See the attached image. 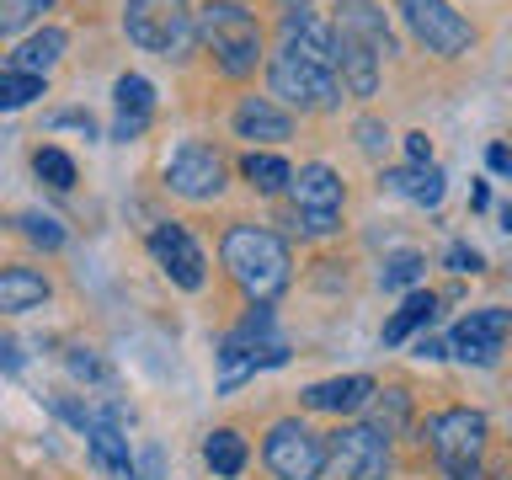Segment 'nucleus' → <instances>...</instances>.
Instances as JSON below:
<instances>
[{
    "instance_id": "f257e3e1",
    "label": "nucleus",
    "mask_w": 512,
    "mask_h": 480,
    "mask_svg": "<svg viewBox=\"0 0 512 480\" xmlns=\"http://www.w3.org/2000/svg\"><path fill=\"white\" fill-rule=\"evenodd\" d=\"M219 262L224 272L246 288L251 304H272L294 283V256H288V240L267 224H230L219 240Z\"/></svg>"
},
{
    "instance_id": "f03ea898",
    "label": "nucleus",
    "mask_w": 512,
    "mask_h": 480,
    "mask_svg": "<svg viewBox=\"0 0 512 480\" xmlns=\"http://www.w3.org/2000/svg\"><path fill=\"white\" fill-rule=\"evenodd\" d=\"M192 43L208 48V59H214V70L224 80H246L267 59L262 22L240 0H203V6H192Z\"/></svg>"
},
{
    "instance_id": "7ed1b4c3",
    "label": "nucleus",
    "mask_w": 512,
    "mask_h": 480,
    "mask_svg": "<svg viewBox=\"0 0 512 480\" xmlns=\"http://www.w3.org/2000/svg\"><path fill=\"white\" fill-rule=\"evenodd\" d=\"M486 438H491L486 411H470V406H448L438 416H427V427H422V443H432L448 480H491L486 464H480Z\"/></svg>"
},
{
    "instance_id": "20e7f679",
    "label": "nucleus",
    "mask_w": 512,
    "mask_h": 480,
    "mask_svg": "<svg viewBox=\"0 0 512 480\" xmlns=\"http://www.w3.org/2000/svg\"><path fill=\"white\" fill-rule=\"evenodd\" d=\"M288 347L272 336V304H251V315L219 342V390H235V384L256 379L262 368H283Z\"/></svg>"
},
{
    "instance_id": "39448f33",
    "label": "nucleus",
    "mask_w": 512,
    "mask_h": 480,
    "mask_svg": "<svg viewBox=\"0 0 512 480\" xmlns=\"http://www.w3.org/2000/svg\"><path fill=\"white\" fill-rule=\"evenodd\" d=\"M128 43L160 59L192 54V0H123Z\"/></svg>"
},
{
    "instance_id": "423d86ee",
    "label": "nucleus",
    "mask_w": 512,
    "mask_h": 480,
    "mask_svg": "<svg viewBox=\"0 0 512 480\" xmlns=\"http://www.w3.org/2000/svg\"><path fill=\"white\" fill-rule=\"evenodd\" d=\"M267 91H272V102L299 107V112H331L336 102H342L336 70H326V64H310V59H299V54H288V48L267 54Z\"/></svg>"
},
{
    "instance_id": "0eeeda50",
    "label": "nucleus",
    "mask_w": 512,
    "mask_h": 480,
    "mask_svg": "<svg viewBox=\"0 0 512 480\" xmlns=\"http://www.w3.org/2000/svg\"><path fill=\"white\" fill-rule=\"evenodd\" d=\"M395 11H400V22H406L411 38L438 59L470 54L475 38H480V32L470 27V16H459L448 0H395Z\"/></svg>"
},
{
    "instance_id": "6e6552de",
    "label": "nucleus",
    "mask_w": 512,
    "mask_h": 480,
    "mask_svg": "<svg viewBox=\"0 0 512 480\" xmlns=\"http://www.w3.org/2000/svg\"><path fill=\"white\" fill-rule=\"evenodd\" d=\"M262 459H267V470L278 480H320L326 475V438L310 432L299 416H283V422L267 427Z\"/></svg>"
},
{
    "instance_id": "1a4fd4ad",
    "label": "nucleus",
    "mask_w": 512,
    "mask_h": 480,
    "mask_svg": "<svg viewBox=\"0 0 512 480\" xmlns=\"http://www.w3.org/2000/svg\"><path fill=\"white\" fill-rule=\"evenodd\" d=\"M326 470L342 480H390V438L368 422H342L326 432Z\"/></svg>"
},
{
    "instance_id": "9d476101",
    "label": "nucleus",
    "mask_w": 512,
    "mask_h": 480,
    "mask_svg": "<svg viewBox=\"0 0 512 480\" xmlns=\"http://www.w3.org/2000/svg\"><path fill=\"white\" fill-rule=\"evenodd\" d=\"M507 331H512V315L502 304H480V310H470L448 331L443 352L459 363H475V368H496L502 363V347H507Z\"/></svg>"
},
{
    "instance_id": "9b49d317",
    "label": "nucleus",
    "mask_w": 512,
    "mask_h": 480,
    "mask_svg": "<svg viewBox=\"0 0 512 480\" xmlns=\"http://www.w3.org/2000/svg\"><path fill=\"white\" fill-rule=\"evenodd\" d=\"M166 187L187 203H214L224 192V155L203 139H182L166 160Z\"/></svg>"
},
{
    "instance_id": "f8f14e48",
    "label": "nucleus",
    "mask_w": 512,
    "mask_h": 480,
    "mask_svg": "<svg viewBox=\"0 0 512 480\" xmlns=\"http://www.w3.org/2000/svg\"><path fill=\"white\" fill-rule=\"evenodd\" d=\"M150 256H155V267L166 272V278H171L176 288H187V294H198V288L208 283L203 246L192 240L187 224H176V219L155 224V230H150Z\"/></svg>"
},
{
    "instance_id": "ddd939ff",
    "label": "nucleus",
    "mask_w": 512,
    "mask_h": 480,
    "mask_svg": "<svg viewBox=\"0 0 512 480\" xmlns=\"http://www.w3.org/2000/svg\"><path fill=\"white\" fill-rule=\"evenodd\" d=\"M331 32L342 43H358L363 54H374L379 64L395 54V32H390V16H384L379 0H336Z\"/></svg>"
},
{
    "instance_id": "4468645a",
    "label": "nucleus",
    "mask_w": 512,
    "mask_h": 480,
    "mask_svg": "<svg viewBox=\"0 0 512 480\" xmlns=\"http://www.w3.org/2000/svg\"><path fill=\"white\" fill-rule=\"evenodd\" d=\"M283 192L294 198V214H342V203H347L342 176H336L326 160H310V166H299L294 176H288Z\"/></svg>"
},
{
    "instance_id": "2eb2a0df",
    "label": "nucleus",
    "mask_w": 512,
    "mask_h": 480,
    "mask_svg": "<svg viewBox=\"0 0 512 480\" xmlns=\"http://www.w3.org/2000/svg\"><path fill=\"white\" fill-rule=\"evenodd\" d=\"M278 38H283L278 48H288V54H299V59H310V64H326V70H336V32H331V22H320L310 6L283 11Z\"/></svg>"
},
{
    "instance_id": "dca6fc26",
    "label": "nucleus",
    "mask_w": 512,
    "mask_h": 480,
    "mask_svg": "<svg viewBox=\"0 0 512 480\" xmlns=\"http://www.w3.org/2000/svg\"><path fill=\"white\" fill-rule=\"evenodd\" d=\"M379 384L368 374H336V379H320V384H304L299 400L304 411H320V416H358L368 400H374Z\"/></svg>"
},
{
    "instance_id": "f3484780",
    "label": "nucleus",
    "mask_w": 512,
    "mask_h": 480,
    "mask_svg": "<svg viewBox=\"0 0 512 480\" xmlns=\"http://www.w3.org/2000/svg\"><path fill=\"white\" fill-rule=\"evenodd\" d=\"M112 139H139L155 123V86L144 75H118L112 80Z\"/></svg>"
},
{
    "instance_id": "a211bd4d",
    "label": "nucleus",
    "mask_w": 512,
    "mask_h": 480,
    "mask_svg": "<svg viewBox=\"0 0 512 480\" xmlns=\"http://www.w3.org/2000/svg\"><path fill=\"white\" fill-rule=\"evenodd\" d=\"M64 48H70V32L64 27H43V32H32V38H22L11 48L6 59H0V70H16V75H38L48 80V70L64 59Z\"/></svg>"
},
{
    "instance_id": "6ab92c4d",
    "label": "nucleus",
    "mask_w": 512,
    "mask_h": 480,
    "mask_svg": "<svg viewBox=\"0 0 512 480\" xmlns=\"http://www.w3.org/2000/svg\"><path fill=\"white\" fill-rule=\"evenodd\" d=\"M230 123H235L240 139H262V144H278V139L294 134V118H288L272 96H240V107L230 112Z\"/></svg>"
},
{
    "instance_id": "aec40b11",
    "label": "nucleus",
    "mask_w": 512,
    "mask_h": 480,
    "mask_svg": "<svg viewBox=\"0 0 512 480\" xmlns=\"http://www.w3.org/2000/svg\"><path fill=\"white\" fill-rule=\"evenodd\" d=\"M384 192H395V198H406L416 208H438L448 192V176L432 160L427 166H395V171H384Z\"/></svg>"
},
{
    "instance_id": "412c9836",
    "label": "nucleus",
    "mask_w": 512,
    "mask_h": 480,
    "mask_svg": "<svg viewBox=\"0 0 512 480\" xmlns=\"http://www.w3.org/2000/svg\"><path fill=\"white\" fill-rule=\"evenodd\" d=\"M48 294H54V283L38 267H0V315H27L48 304Z\"/></svg>"
},
{
    "instance_id": "4be33fe9",
    "label": "nucleus",
    "mask_w": 512,
    "mask_h": 480,
    "mask_svg": "<svg viewBox=\"0 0 512 480\" xmlns=\"http://www.w3.org/2000/svg\"><path fill=\"white\" fill-rule=\"evenodd\" d=\"M86 448H91V464L112 480H134V454H128V438L123 427L112 422H91L86 427Z\"/></svg>"
},
{
    "instance_id": "5701e85b",
    "label": "nucleus",
    "mask_w": 512,
    "mask_h": 480,
    "mask_svg": "<svg viewBox=\"0 0 512 480\" xmlns=\"http://www.w3.org/2000/svg\"><path fill=\"white\" fill-rule=\"evenodd\" d=\"M432 315H438V294L432 288H416V294H406V304L384 320V347H400V342H411L422 326H432Z\"/></svg>"
},
{
    "instance_id": "b1692460",
    "label": "nucleus",
    "mask_w": 512,
    "mask_h": 480,
    "mask_svg": "<svg viewBox=\"0 0 512 480\" xmlns=\"http://www.w3.org/2000/svg\"><path fill=\"white\" fill-rule=\"evenodd\" d=\"M203 459H208V470H214L219 480H235L240 470H246L251 448H246V438H240L235 427H214L203 438Z\"/></svg>"
},
{
    "instance_id": "393cba45",
    "label": "nucleus",
    "mask_w": 512,
    "mask_h": 480,
    "mask_svg": "<svg viewBox=\"0 0 512 480\" xmlns=\"http://www.w3.org/2000/svg\"><path fill=\"white\" fill-rule=\"evenodd\" d=\"M240 176H246L262 198H278V192L288 187V176H294V166H288L283 155H272V150H246L240 155Z\"/></svg>"
},
{
    "instance_id": "a878e982",
    "label": "nucleus",
    "mask_w": 512,
    "mask_h": 480,
    "mask_svg": "<svg viewBox=\"0 0 512 480\" xmlns=\"http://www.w3.org/2000/svg\"><path fill=\"white\" fill-rule=\"evenodd\" d=\"M368 406H374V422H368V427L384 432V438H395V432L411 422V390H400V384H395V390H384V395L374 390Z\"/></svg>"
},
{
    "instance_id": "bb28decb",
    "label": "nucleus",
    "mask_w": 512,
    "mask_h": 480,
    "mask_svg": "<svg viewBox=\"0 0 512 480\" xmlns=\"http://www.w3.org/2000/svg\"><path fill=\"white\" fill-rule=\"evenodd\" d=\"M422 278H427V256L422 251H390V256H384V267H379V288H384V294L411 288Z\"/></svg>"
},
{
    "instance_id": "cd10ccee",
    "label": "nucleus",
    "mask_w": 512,
    "mask_h": 480,
    "mask_svg": "<svg viewBox=\"0 0 512 480\" xmlns=\"http://www.w3.org/2000/svg\"><path fill=\"white\" fill-rule=\"evenodd\" d=\"M43 91H48V80H38V75L0 70V112H22V107H32V102H38Z\"/></svg>"
},
{
    "instance_id": "c85d7f7f",
    "label": "nucleus",
    "mask_w": 512,
    "mask_h": 480,
    "mask_svg": "<svg viewBox=\"0 0 512 480\" xmlns=\"http://www.w3.org/2000/svg\"><path fill=\"white\" fill-rule=\"evenodd\" d=\"M64 368L80 379V384H96V390H112V368L96 347H70L64 352Z\"/></svg>"
},
{
    "instance_id": "c756f323",
    "label": "nucleus",
    "mask_w": 512,
    "mask_h": 480,
    "mask_svg": "<svg viewBox=\"0 0 512 480\" xmlns=\"http://www.w3.org/2000/svg\"><path fill=\"white\" fill-rule=\"evenodd\" d=\"M32 171H38L54 192H70L75 187V160L64 155V150H54V144H43V150L32 155Z\"/></svg>"
},
{
    "instance_id": "7c9ffc66",
    "label": "nucleus",
    "mask_w": 512,
    "mask_h": 480,
    "mask_svg": "<svg viewBox=\"0 0 512 480\" xmlns=\"http://www.w3.org/2000/svg\"><path fill=\"white\" fill-rule=\"evenodd\" d=\"M16 224H22V235L38 240L43 251H59V246H64V224H59L54 214H32V208H27V214L16 219Z\"/></svg>"
},
{
    "instance_id": "2f4dec72",
    "label": "nucleus",
    "mask_w": 512,
    "mask_h": 480,
    "mask_svg": "<svg viewBox=\"0 0 512 480\" xmlns=\"http://www.w3.org/2000/svg\"><path fill=\"white\" fill-rule=\"evenodd\" d=\"M32 16H38V6H32V0H0V38H16V32H27Z\"/></svg>"
},
{
    "instance_id": "473e14b6",
    "label": "nucleus",
    "mask_w": 512,
    "mask_h": 480,
    "mask_svg": "<svg viewBox=\"0 0 512 480\" xmlns=\"http://www.w3.org/2000/svg\"><path fill=\"white\" fill-rule=\"evenodd\" d=\"M443 267L448 272H470V278H475V272H486V256H480L475 246H464V240H454V246L443 251Z\"/></svg>"
},
{
    "instance_id": "72a5a7b5",
    "label": "nucleus",
    "mask_w": 512,
    "mask_h": 480,
    "mask_svg": "<svg viewBox=\"0 0 512 480\" xmlns=\"http://www.w3.org/2000/svg\"><path fill=\"white\" fill-rule=\"evenodd\" d=\"M48 128H80V134H96V123H91V112H54V118H48Z\"/></svg>"
},
{
    "instance_id": "f704fd0d",
    "label": "nucleus",
    "mask_w": 512,
    "mask_h": 480,
    "mask_svg": "<svg viewBox=\"0 0 512 480\" xmlns=\"http://www.w3.org/2000/svg\"><path fill=\"white\" fill-rule=\"evenodd\" d=\"M358 144H363V150H384V144H390V134H384V123L363 118V123H358Z\"/></svg>"
},
{
    "instance_id": "c9c22d12",
    "label": "nucleus",
    "mask_w": 512,
    "mask_h": 480,
    "mask_svg": "<svg viewBox=\"0 0 512 480\" xmlns=\"http://www.w3.org/2000/svg\"><path fill=\"white\" fill-rule=\"evenodd\" d=\"M406 160H411V166H427V160H432V139L422 134V128L406 134Z\"/></svg>"
},
{
    "instance_id": "e433bc0d",
    "label": "nucleus",
    "mask_w": 512,
    "mask_h": 480,
    "mask_svg": "<svg viewBox=\"0 0 512 480\" xmlns=\"http://www.w3.org/2000/svg\"><path fill=\"white\" fill-rule=\"evenodd\" d=\"M411 347H416V358H422V363H438V358H448V352H443V342H438V336H427V331L416 336Z\"/></svg>"
},
{
    "instance_id": "4c0bfd02",
    "label": "nucleus",
    "mask_w": 512,
    "mask_h": 480,
    "mask_svg": "<svg viewBox=\"0 0 512 480\" xmlns=\"http://www.w3.org/2000/svg\"><path fill=\"white\" fill-rule=\"evenodd\" d=\"M486 166H491L496 176H507V171H512V155H507V144H491V150H486Z\"/></svg>"
},
{
    "instance_id": "58836bf2",
    "label": "nucleus",
    "mask_w": 512,
    "mask_h": 480,
    "mask_svg": "<svg viewBox=\"0 0 512 480\" xmlns=\"http://www.w3.org/2000/svg\"><path fill=\"white\" fill-rule=\"evenodd\" d=\"M144 480H160V448H144V464H139Z\"/></svg>"
},
{
    "instance_id": "ea45409f",
    "label": "nucleus",
    "mask_w": 512,
    "mask_h": 480,
    "mask_svg": "<svg viewBox=\"0 0 512 480\" xmlns=\"http://www.w3.org/2000/svg\"><path fill=\"white\" fill-rule=\"evenodd\" d=\"M0 363H6V368H22V352H16V342H6V336H0Z\"/></svg>"
},
{
    "instance_id": "a19ab883",
    "label": "nucleus",
    "mask_w": 512,
    "mask_h": 480,
    "mask_svg": "<svg viewBox=\"0 0 512 480\" xmlns=\"http://www.w3.org/2000/svg\"><path fill=\"white\" fill-rule=\"evenodd\" d=\"M278 6H288V11H299V6H310V0H278Z\"/></svg>"
},
{
    "instance_id": "79ce46f5",
    "label": "nucleus",
    "mask_w": 512,
    "mask_h": 480,
    "mask_svg": "<svg viewBox=\"0 0 512 480\" xmlns=\"http://www.w3.org/2000/svg\"><path fill=\"white\" fill-rule=\"evenodd\" d=\"M32 6H38V11H48V6H59V0H32Z\"/></svg>"
}]
</instances>
